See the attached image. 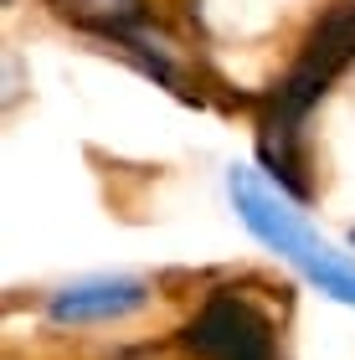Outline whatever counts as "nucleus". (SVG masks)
<instances>
[{
    "label": "nucleus",
    "mask_w": 355,
    "mask_h": 360,
    "mask_svg": "<svg viewBox=\"0 0 355 360\" xmlns=\"http://www.w3.org/2000/svg\"><path fill=\"white\" fill-rule=\"evenodd\" d=\"M355 62V0H335L304 37L294 68L263 93L257 103V160L283 195H309V165H304V124L325 103V93Z\"/></svg>",
    "instance_id": "obj_1"
},
{
    "label": "nucleus",
    "mask_w": 355,
    "mask_h": 360,
    "mask_svg": "<svg viewBox=\"0 0 355 360\" xmlns=\"http://www.w3.org/2000/svg\"><path fill=\"white\" fill-rule=\"evenodd\" d=\"M227 195H232V211L247 232L273 248L278 257H288L319 293L340 299L355 309V263L345 252H335L325 237H314V226L304 221V211L294 206V195H283L268 175H257L247 165H232L227 170Z\"/></svg>",
    "instance_id": "obj_2"
},
{
    "label": "nucleus",
    "mask_w": 355,
    "mask_h": 360,
    "mask_svg": "<svg viewBox=\"0 0 355 360\" xmlns=\"http://www.w3.org/2000/svg\"><path fill=\"white\" fill-rule=\"evenodd\" d=\"M181 345L191 355H201V360H278L273 319L237 288L206 293L196 319L181 330Z\"/></svg>",
    "instance_id": "obj_3"
},
{
    "label": "nucleus",
    "mask_w": 355,
    "mask_h": 360,
    "mask_svg": "<svg viewBox=\"0 0 355 360\" xmlns=\"http://www.w3.org/2000/svg\"><path fill=\"white\" fill-rule=\"evenodd\" d=\"M150 304V283L129 273H103V278H77V283L57 288L46 299V319L52 324H114L129 319Z\"/></svg>",
    "instance_id": "obj_4"
},
{
    "label": "nucleus",
    "mask_w": 355,
    "mask_h": 360,
    "mask_svg": "<svg viewBox=\"0 0 355 360\" xmlns=\"http://www.w3.org/2000/svg\"><path fill=\"white\" fill-rule=\"evenodd\" d=\"M46 11L57 21L77 26L83 37H98L108 46H119V52L150 31V6L144 0H46Z\"/></svg>",
    "instance_id": "obj_5"
},
{
    "label": "nucleus",
    "mask_w": 355,
    "mask_h": 360,
    "mask_svg": "<svg viewBox=\"0 0 355 360\" xmlns=\"http://www.w3.org/2000/svg\"><path fill=\"white\" fill-rule=\"evenodd\" d=\"M119 360H155V350H124Z\"/></svg>",
    "instance_id": "obj_6"
},
{
    "label": "nucleus",
    "mask_w": 355,
    "mask_h": 360,
    "mask_svg": "<svg viewBox=\"0 0 355 360\" xmlns=\"http://www.w3.org/2000/svg\"><path fill=\"white\" fill-rule=\"evenodd\" d=\"M350 242H355V232H350Z\"/></svg>",
    "instance_id": "obj_7"
}]
</instances>
